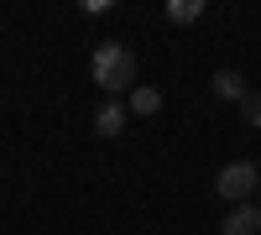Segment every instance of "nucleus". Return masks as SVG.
Masks as SVG:
<instances>
[{"label":"nucleus","instance_id":"6","mask_svg":"<svg viewBox=\"0 0 261 235\" xmlns=\"http://www.w3.org/2000/svg\"><path fill=\"white\" fill-rule=\"evenodd\" d=\"M162 16L172 21V27H193V21L204 16V0H167V6H162Z\"/></svg>","mask_w":261,"mask_h":235},{"label":"nucleus","instance_id":"8","mask_svg":"<svg viewBox=\"0 0 261 235\" xmlns=\"http://www.w3.org/2000/svg\"><path fill=\"white\" fill-rule=\"evenodd\" d=\"M241 115H246V125H251V131H261V89H251V94L241 99Z\"/></svg>","mask_w":261,"mask_h":235},{"label":"nucleus","instance_id":"7","mask_svg":"<svg viewBox=\"0 0 261 235\" xmlns=\"http://www.w3.org/2000/svg\"><path fill=\"white\" fill-rule=\"evenodd\" d=\"M125 110H130V115H157V110H162V94L151 89V84H136L130 99H125Z\"/></svg>","mask_w":261,"mask_h":235},{"label":"nucleus","instance_id":"2","mask_svg":"<svg viewBox=\"0 0 261 235\" xmlns=\"http://www.w3.org/2000/svg\"><path fill=\"white\" fill-rule=\"evenodd\" d=\"M261 188V167L256 162H230V167H220V178H214V194L220 199H230V204H251V194Z\"/></svg>","mask_w":261,"mask_h":235},{"label":"nucleus","instance_id":"3","mask_svg":"<svg viewBox=\"0 0 261 235\" xmlns=\"http://www.w3.org/2000/svg\"><path fill=\"white\" fill-rule=\"evenodd\" d=\"M261 230V204H235L220 220V235H256Z\"/></svg>","mask_w":261,"mask_h":235},{"label":"nucleus","instance_id":"4","mask_svg":"<svg viewBox=\"0 0 261 235\" xmlns=\"http://www.w3.org/2000/svg\"><path fill=\"white\" fill-rule=\"evenodd\" d=\"M125 105L120 99H110V105H99V115H94V136H105V141H110V136H120L125 131Z\"/></svg>","mask_w":261,"mask_h":235},{"label":"nucleus","instance_id":"5","mask_svg":"<svg viewBox=\"0 0 261 235\" xmlns=\"http://www.w3.org/2000/svg\"><path fill=\"white\" fill-rule=\"evenodd\" d=\"M251 89H246V79L241 73H235V68H220V73H214V99H235V105H241Z\"/></svg>","mask_w":261,"mask_h":235},{"label":"nucleus","instance_id":"1","mask_svg":"<svg viewBox=\"0 0 261 235\" xmlns=\"http://www.w3.org/2000/svg\"><path fill=\"white\" fill-rule=\"evenodd\" d=\"M89 73L105 94H125V89H136V53L125 42H99L89 58Z\"/></svg>","mask_w":261,"mask_h":235}]
</instances>
